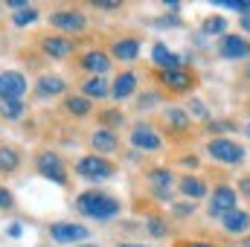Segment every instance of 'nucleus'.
Listing matches in <instances>:
<instances>
[{
    "mask_svg": "<svg viewBox=\"0 0 250 247\" xmlns=\"http://www.w3.org/2000/svg\"><path fill=\"white\" fill-rule=\"evenodd\" d=\"M76 209L87 218H96V221H108L114 215H120V201L99 192V189H87L76 198Z\"/></svg>",
    "mask_w": 250,
    "mask_h": 247,
    "instance_id": "1",
    "label": "nucleus"
},
{
    "mask_svg": "<svg viewBox=\"0 0 250 247\" xmlns=\"http://www.w3.org/2000/svg\"><path fill=\"white\" fill-rule=\"evenodd\" d=\"M90 143H93L96 151H114V148L120 145V140H117V134H114L111 128H99V131L90 137Z\"/></svg>",
    "mask_w": 250,
    "mask_h": 247,
    "instance_id": "18",
    "label": "nucleus"
},
{
    "mask_svg": "<svg viewBox=\"0 0 250 247\" xmlns=\"http://www.w3.org/2000/svg\"><path fill=\"white\" fill-rule=\"evenodd\" d=\"M151 59H154V64H157L163 73L181 70V56H175L172 50H166V44H154V47H151Z\"/></svg>",
    "mask_w": 250,
    "mask_h": 247,
    "instance_id": "12",
    "label": "nucleus"
},
{
    "mask_svg": "<svg viewBox=\"0 0 250 247\" xmlns=\"http://www.w3.org/2000/svg\"><path fill=\"white\" fill-rule=\"evenodd\" d=\"M245 247H250V239H245Z\"/></svg>",
    "mask_w": 250,
    "mask_h": 247,
    "instance_id": "42",
    "label": "nucleus"
},
{
    "mask_svg": "<svg viewBox=\"0 0 250 247\" xmlns=\"http://www.w3.org/2000/svg\"><path fill=\"white\" fill-rule=\"evenodd\" d=\"M187 247H212V245H207V242H189Z\"/></svg>",
    "mask_w": 250,
    "mask_h": 247,
    "instance_id": "39",
    "label": "nucleus"
},
{
    "mask_svg": "<svg viewBox=\"0 0 250 247\" xmlns=\"http://www.w3.org/2000/svg\"><path fill=\"white\" fill-rule=\"evenodd\" d=\"M44 53L50 59H67L73 50H76V41L73 38H64V35H53V38H44Z\"/></svg>",
    "mask_w": 250,
    "mask_h": 247,
    "instance_id": "11",
    "label": "nucleus"
},
{
    "mask_svg": "<svg viewBox=\"0 0 250 247\" xmlns=\"http://www.w3.org/2000/svg\"><path fill=\"white\" fill-rule=\"evenodd\" d=\"M248 224H250V215L245 209H233V212L224 215V230H227V233H245Z\"/></svg>",
    "mask_w": 250,
    "mask_h": 247,
    "instance_id": "19",
    "label": "nucleus"
},
{
    "mask_svg": "<svg viewBox=\"0 0 250 247\" xmlns=\"http://www.w3.org/2000/svg\"><path fill=\"white\" fill-rule=\"evenodd\" d=\"M218 53L224 59H248L250 56V41L245 35H224L218 41Z\"/></svg>",
    "mask_w": 250,
    "mask_h": 247,
    "instance_id": "10",
    "label": "nucleus"
},
{
    "mask_svg": "<svg viewBox=\"0 0 250 247\" xmlns=\"http://www.w3.org/2000/svg\"><path fill=\"white\" fill-rule=\"evenodd\" d=\"M224 29H227V21L218 18V15H212V18L204 21V32H207V35H221Z\"/></svg>",
    "mask_w": 250,
    "mask_h": 247,
    "instance_id": "28",
    "label": "nucleus"
},
{
    "mask_svg": "<svg viewBox=\"0 0 250 247\" xmlns=\"http://www.w3.org/2000/svg\"><path fill=\"white\" fill-rule=\"evenodd\" d=\"M131 145H134V148H143V151H157V148L163 145V140H160V134H157L151 125H134V131H131Z\"/></svg>",
    "mask_w": 250,
    "mask_h": 247,
    "instance_id": "9",
    "label": "nucleus"
},
{
    "mask_svg": "<svg viewBox=\"0 0 250 247\" xmlns=\"http://www.w3.org/2000/svg\"><path fill=\"white\" fill-rule=\"evenodd\" d=\"M26 76L18 73V70H3L0 73V102L6 99H21L26 93Z\"/></svg>",
    "mask_w": 250,
    "mask_h": 247,
    "instance_id": "4",
    "label": "nucleus"
},
{
    "mask_svg": "<svg viewBox=\"0 0 250 247\" xmlns=\"http://www.w3.org/2000/svg\"><path fill=\"white\" fill-rule=\"evenodd\" d=\"M23 111H26V108H23L21 99H6V102H0V114H3V120H21Z\"/></svg>",
    "mask_w": 250,
    "mask_h": 247,
    "instance_id": "24",
    "label": "nucleus"
},
{
    "mask_svg": "<svg viewBox=\"0 0 250 247\" xmlns=\"http://www.w3.org/2000/svg\"><path fill=\"white\" fill-rule=\"evenodd\" d=\"M120 247H148V245H120Z\"/></svg>",
    "mask_w": 250,
    "mask_h": 247,
    "instance_id": "40",
    "label": "nucleus"
},
{
    "mask_svg": "<svg viewBox=\"0 0 250 247\" xmlns=\"http://www.w3.org/2000/svg\"><path fill=\"white\" fill-rule=\"evenodd\" d=\"M242 29H245V32H250V15H245V18H242Z\"/></svg>",
    "mask_w": 250,
    "mask_h": 247,
    "instance_id": "38",
    "label": "nucleus"
},
{
    "mask_svg": "<svg viewBox=\"0 0 250 247\" xmlns=\"http://www.w3.org/2000/svg\"><path fill=\"white\" fill-rule=\"evenodd\" d=\"M148 181L157 186V195H160V198H166V195H169V186H172L175 178H172V172H169V169H154V172L148 175Z\"/></svg>",
    "mask_w": 250,
    "mask_h": 247,
    "instance_id": "21",
    "label": "nucleus"
},
{
    "mask_svg": "<svg viewBox=\"0 0 250 247\" xmlns=\"http://www.w3.org/2000/svg\"><path fill=\"white\" fill-rule=\"evenodd\" d=\"M102 120H105L108 125H120V123H123V114H117V111H111V114H105Z\"/></svg>",
    "mask_w": 250,
    "mask_h": 247,
    "instance_id": "32",
    "label": "nucleus"
},
{
    "mask_svg": "<svg viewBox=\"0 0 250 247\" xmlns=\"http://www.w3.org/2000/svg\"><path fill=\"white\" fill-rule=\"evenodd\" d=\"M82 67H84L87 73H93V76H102V73L111 67V59H108V53H102V50H90V53L82 56Z\"/></svg>",
    "mask_w": 250,
    "mask_h": 247,
    "instance_id": "14",
    "label": "nucleus"
},
{
    "mask_svg": "<svg viewBox=\"0 0 250 247\" xmlns=\"http://www.w3.org/2000/svg\"><path fill=\"white\" fill-rule=\"evenodd\" d=\"M79 247H99V245H79Z\"/></svg>",
    "mask_w": 250,
    "mask_h": 247,
    "instance_id": "41",
    "label": "nucleus"
},
{
    "mask_svg": "<svg viewBox=\"0 0 250 247\" xmlns=\"http://www.w3.org/2000/svg\"><path fill=\"white\" fill-rule=\"evenodd\" d=\"M248 137H250V123H248Z\"/></svg>",
    "mask_w": 250,
    "mask_h": 247,
    "instance_id": "44",
    "label": "nucleus"
},
{
    "mask_svg": "<svg viewBox=\"0 0 250 247\" xmlns=\"http://www.w3.org/2000/svg\"><path fill=\"white\" fill-rule=\"evenodd\" d=\"M35 21H38V9H35V6H23V9L15 12V18H12L15 26H29V23H35Z\"/></svg>",
    "mask_w": 250,
    "mask_h": 247,
    "instance_id": "26",
    "label": "nucleus"
},
{
    "mask_svg": "<svg viewBox=\"0 0 250 247\" xmlns=\"http://www.w3.org/2000/svg\"><path fill=\"white\" fill-rule=\"evenodd\" d=\"M207 151H209V157H212V160L227 163V166H239V163L245 160V148H242L239 143H233V140H224V137L209 140Z\"/></svg>",
    "mask_w": 250,
    "mask_h": 247,
    "instance_id": "2",
    "label": "nucleus"
},
{
    "mask_svg": "<svg viewBox=\"0 0 250 247\" xmlns=\"http://www.w3.org/2000/svg\"><path fill=\"white\" fill-rule=\"evenodd\" d=\"M218 6H227V9H233V12H242V15H250V0H221Z\"/></svg>",
    "mask_w": 250,
    "mask_h": 247,
    "instance_id": "30",
    "label": "nucleus"
},
{
    "mask_svg": "<svg viewBox=\"0 0 250 247\" xmlns=\"http://www.w3.org/2000/svg\"><path fill=\"white\" fill-rule=\"evenodd\" d=\"M233 209H236V189H230L227 184L215 186L212 201H209V215L218 218V215H227V212H233Z\"/></svg>",
    "mask_w": 250,
    "mask_h": 247,
    "instance_id": "7",
    "label": "nucleus"
},
{
    "mask_svg": "<svg viewBox=\"0 0 250 247\" xmlns=\"http://www.w3.org/2000/svg\"><path fill=\"white\" fill-rule=\"evenodd\" d=\"M239 189H242V192L250 198V178H242V181H239Z\"/></svg>",
    "mask_w": 250,
    "mask_h": 247,
    "instance_id": "36",
    "label": "nucleus"
},
{
    "mask_svg": "<svg viewBox=\"0 0 250 247\" xmlns=\"http://www.w3.org/2000/svg\"><path fill=\"white\" fill-rule=\"evenodd\" d=\"M181 192H184L187 198H204V195H207V186H204L201 178L187 175V178H181Z\"/></svg>",
    "mask_w": 250,
    "mask_h": 247,
    "instance_id": "22",
    "label": "nucleus"
},
{
    "mask_svg": "<svg viewBox=\"0 0 250 247\" xmlns=\"http://www.w3.org/2000/svg\"><path fill=\"white\" fill-rule=\"evenodd\" d=\"M154 102H157V96H154V93H148V96H143V99H140V108H146V105H154Z\"/></svg>",
    "mask_w": 250,
    "mask_h": 247,
    "instance_id": "35",
    "label": "nucleus"
},
{
    "mask_svg": "<svg viewBox=\"0 0 250 247\" xmlns=\"http://www.w3.org/2000/svg\"><path fill=\"white\" fill-rule=\"evenodd\" d=\"M6 233H9L12 239H21V236H23V227H21V224L15 221V224H9V230H6Z\"/></svg>",
    "mask_w": 250,
    "mask_h": 247,
    "instance_id": "33",
    "label": "nucleus"
},
{
    "mask_svg": "<svg viewBox=\"0 0 250 247\" xmlns=\"http://www.w3.org/2000/svg\"><path fill=\"white\" fill-rule=\"evenodd\" d=\"M35 87H38V96H59V93H64L67 82L62 76H41Z\"/></svg>",
    "mask_w": 250,
    "mask_h": 247,
    "instance_id": "17",
    "label": "nucleus"
},
{
    "mask_svg": "<svg viewBox=\"0 0 250 247\" xmlns=\"http://www.w3.org/2000/svg\"><path fill=\"white\" fill-rule=\"evenodd\" d=\"M38 175L47 178V181H53V184H67V169H64L62 157L53 154V151H44L38 157Z\"/></svg>",
    "mask_w": 250,
    "mask_h": 247,
    "instance_id": "5",
    "label": "nucleus"
},
{
    "mask_svg": "<svg viewBox=\"0 0 250 247\" xmlns=\"http://www.w3.org/2000/svg\"><path fill=\"white\" fill-rule=\"evenodd\" d=\"M146 224H148V233H151L154 239H163V236H166V224H163V218L151 215V218H148Z\"/></svg>",
    "mask_w": 250,
    "mask_h": 247,
    "instance_id": "29",
    "label": "nucleus"
},
{
    "mask_svg": "<svg viewBox=\"0 0 250 247\" xmlns=\"http://www.w3.org/2000/svg\"><path fill=\"white\" fill-rule=\"evenodd\" d=\"M160 82H163L169 90L184 93V90L192 87V73H187V70H169V73H160Z\"/></svg>",
    "mask_w": 250,
    "mask_h": 247,
    "instance_id": "13",
    "label": "nucleus"
},
{
    "mask_svg": "<svg viewBox=\"0 0 250 247\" xmlns=\"http://www.w3.org/2000/svg\"><path fill=\"white\" fill-rule=\"evenodd\" d=\"M67 111L76 114V117H87V114H90V99H84V96H70V99H67Z\"/></svg>",
    "mask_w": 250,
    "mask_h": 247,
    "instance_id": "27",
    "label": "nucleus"
},
{
    "mask_svg": "<svg viewBox=\"0 0 250 247\" xmlns=\"http://www.w3.org/2000/svg\"><path fill=\"white\" fill-rule=\"evenodd\" d=\"M12 206H15V198H12V192L0 186V209H12Z\"/></svg>",
    "mask_w": 250,
    "mask_h": 247,
    "instance_id": "31",
    "label": "nucleus"
},
{
    "mask_svg": "<svg viewBox=\"0 0 250 247\" xmlns=\"http://www.w3.org/2000/svg\"><path fill=\"white\" fill-rule=\"evenodd\" d=\"M84 99H105L111 90H108V84H105V79L102 76H93V79H87L84 82Z\"/></svg>",
    "mask_w": 250,
    "mask_h": 247,
    "instance_id": "20",
    "label": "nucleus"
},
{
    "mask_svg": "<svg viewBox=\"0 0 250 247\" xmlns=\"http://www.w3.org/2000/svg\"><path fill=\"white\" fill-rule=\"evenodd\" d=\"M50 23L62 32H82L84 29V15L79 9H62V12L50 15Z\"/></svg>",
    "mask_w": 250,
    "mask_h": 247,
    "instance_id": "8",
    "label": "nucleus"
},
{
    "mask_svg": "<svg viewBox=\"0 0 250 247\" xmlns=\"http://www.w3.org/2000/svg\"><path fill=\"white\" fill-rule=\"evenodd\" d=\"M111 53H114L120 62H134V59L140 56V41H137V38H120V41H114Z\"/></svg>",
    "mask_w": 250,
    "mask_h": 247,
    "instance_id": "15",
    "label": "nucleus"
},
{
    "mask_svg": "<svg viewBox=\"0 0 250 247\" xmlns=\"http://www.w3.org/2000/svg\"><path fill=\"white\" fill-rule=\"evenodd\" d=\"M248 79H250V64H248Z\"/></svg>",
    "mask_w": 250,
    "mask_h": 247,
    "instance_id": "43",
    "label": "nucleus"
},
{
    "mask_svg": "<svg viewBox=\"0 0 250 247\" xmlns=\"http://www.w3.org/2000/svg\"><path fill=\"white\" fill-rule=\"evenodd\" d=\"M18 163H21L18 151H15V148H9V145H0V172H15V169H18Z\"/></svg>",
    "mask_w": 250,
    "mask_h": 247,
    "instance_id": "23",
    "label": "nucleus"
},
{
    "mask_svg": "<svg viewBox=\"0 0 250 247\" xmlns=\"http://www.w3.org/2000/svg\"><path fill=\"white\" fill-rule=\"evenodd\" d=\"M175 212H178V215H187V212H192V204H181V206H175Z\"/></svg>",
    "mask_w": 250,
    "mask_h": 247,
    "instance_id": "37",
    "label": "nucleus"
},
{
    "mask_svg": "<svg viewBox=\"0 0 250 247\" xmlns=\"http://www.w3.org/2000/svg\"><path fill=\"white\" fill-rule=\"evenodd\" d=\"M134 90H137V76L134 73H123V76H117V82L111 87V96L114 99H128Z\"/></svg>",
    "mask_w": 250,
    "mask_h": 247,
    "instance_id": "16",
    "label": "nucleus"
},
{
    "mask_svg": "<svg viewBox=\"0 0 250 247\" xmlns=\"http://www.w3.org/2000/svg\"><path fill=\"white\" fill-rule=\"evenodd\" d=\"M50 236H53L59 245H82L90 233H87V227H82V224H67V221H59V224H53V227H50Z\"/></svg>",
    "mask_w": 250,
    "mask_h": 247,
    "instance_id": "6",
    "label": "nucleus"
},
{
    "mask_svg": "<svg viewBox=\"0 0 250 247\" xmlns=\"http://www.w3.org/2000/svg\"><path fill=\"white\" fill-rule=\"evenodd\" d=\"M192 114H195V117H207V111H204V105H201L198 99L192 102Z\"/></svg>",
    "mask_w": 250,
    "mask_h": 247,
    "instance_id": "34",
    "label": "nucleus"
},
{
    "mask_svg": "<svg viewBox=\"0 0 250 247\" xmlns=\"http://www.w3.org/2000/svg\"><path fill=\"white\" fill-rule=\"evenodd\" d=\"M166 123L172 125L175 131H184V128L189 125V114L181 111V108H169V111H166Z\"/></svg>",
    "mask_w": 250,
    "mask_h": 247,
    "instance_id": "25",
    "label": "nucleus"
},
{
    "mask_svg": "<svg viewBox=\"0 0 250 247\" xmlns=\"http://www.w3.org/2000/svg\"><path fill=\"white\" fill-rule=\"evenodd\" d=\"M76 172L82 175V178H87V181H108L117 169H114V163H108L105 157H82L79 163H76Z\"/></svg>",
    "mask_w": 250,
    "mask_h": 247,
    "instance_id": "3",
    "label": "nucleus"
}]
</instances>
